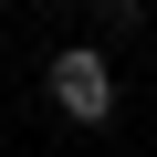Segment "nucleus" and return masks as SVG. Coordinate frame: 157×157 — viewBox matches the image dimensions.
<instances>
[{"instance_id":"1","label":"nucleus","mask_w":157,"mask_h":157,"mask_svg":"<svg viewBox=\"0 0 157 157\" xmlns=\"http://www.w3.org/2000/svg\"><path fill=\"white\" fill-rule=\"evenodd\" d=\"M42 94H52L63 126H115V73H105L94 42H63V52L42 63Z\"/></svg>"},{"instance_id":"2","label":"nucleus","mask_w":157,"mask_h":157,"mask_svg":"<svg viewBox=\"0 0 157 157\" xmlns=\"http://www.w3.org/2000/svg\"><path fill=\"white\" fill-rule=\"evenodd\" d=\"M94 11H105V32H136V21H147V0H94Z\"/></svg>"},{"instance_id":"3","label":"nucleus","mask_w":157,"mask_h":157,"mask_svg":"<svg viewBox=\"0 0 157 157\" xmlns=\"http://www.w3.org/2000/svg\"><path fill=\"white\" fill-rule=\"evenodd\" d=\"M0 11H11V0H0Z\"/></svg>"}]
</instances>
